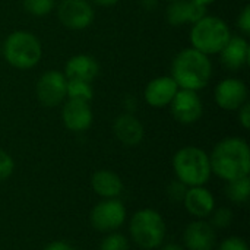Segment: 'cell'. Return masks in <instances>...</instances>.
<instances>
[{"mask_svg":"<svg viewBox=\"0 0 250 250\" xmlns=\"http://www.w3.org/2000/svg\"><path fill=\"white\" fill-rule=\"evenodd\" d=\"M92 190L103 199H117L123 189V180L111 170H97L91 177Z\"/></svg>","mask_w":250,"mask_h":250,"instance_id":"cell-19","label":"cell"},{"mask_svg":"<svg viewBox=\"0 0 250 250\" xmlns=\"http://www.w3.org/2000/svg\"><path fill=\"white\" fill-rule=\"evenodd\" d=\"M66 98L75 100V101L91 103V100L94 98V89H92L91 82L79 81V79H67Z\"/></svg>","mask_w":250,"mask_h":250,"instance_id":"cell-22","label":"cell"},{"mask_svg":"<svg viewBox=\"0 0 250 250\" xmlns=\"http://www.w3.org/2000/svg\"><path fill=\"white\" fill-rule=\"evenodd\" d=\"M94 4H98L101 7H110V6H114L119 0H91Z\"/></svg>","mask_w":250,"mask_h":250,"instance_id":"cell-34","label":"cell"},{"mask_svg":"<svg viewBox=\"0 0 250 250\" xmlns=\"http://www.w3.org/2000/svg\"><path fill=\"white\" fill-rule=\"evenodd\" d=\"M186 250H214L217 248V230L207 220L189 223L183 231Z\"/></svg>","mask_w":250,"mask_h":250,"instance_id":"cell-12","label":"cell"},{"mask_svg":"<svg viewBox=\"0 0 250 250\" xmlns=\"http://www.w3.org/2000/svg\"><path fill=\"white\" fill-rule=\"evenodd\" d=\"M56 6V0H23V9L32 16H47Z\"/></svg>","mask_w":250,"mask_h":250,"instance_id":"cell-24","label":"cell"},{"mask_svg":"<svg viewBox=\"0 0 250 250\" xmlns=\"http://www.w3.org/2000/svg\"><path fill=\"white\" fill-rule=\"evenodd\" d=\"M224 193L229 198V201L236 204V205L248 204V201H249L250 198L249 176L227 182V185L224 188Z\"/></svg>","mask_w":250,"mask_h":250,"instance_id":"cell-21","label":"cell"},{"mask_svg":"<svg viewBox=\"0 0 250 250\" xmlns=\"http://www.w3.org/2000/svg\"><path fill=\"white\" fill-rule=\"evenodd\" d=\"M214 100L220 108L226 111H236L248 101V86L242 79L226 78L217 83Z\"/></svg>","mask_w":250,"mask_h":250,"instance_id":"cell-11","label":"cell"},{"mask_svg":"<svg viewBox=\"0 0 250 250\" xmlns=\"http://www.w3.org/2000/svg\"><path fill=\"white\" fill-rule=\"evenodd\" d=\"M179 86L171 76H158L148 82L145 88V101L152 108H164L170 105Z\"/></svg>","mask_w":250,"mask_h":250,"instance_id":"cell-15","label":"cell"},{"mask_svg":"<svg viewBox=\"0 0 250 250\" xmlns=\"http://www.w3.org/2000/svg\"><path fill=\"white\" fill-rule=\"evenodd\" d=\"M100 250H130V243L125 234L113 231L103 239Z\"/></svg>","mask_w":250,"mask_h":250,"instance_id":"cell-25","label":"cell"},{"mask_svg":"<svg viewBox=\"0 0 250 250\" xmlns=\"http://www.w3.org/2000/svg\"><path fill=\"white\" fill-rule=\"evenodd\" d=\"M42 250H73V248L63 240H54V242L48 243Z\"/></svg>","mask_w":250,"mask_h":250,"instance_id":"cell-31","label":"cell"},{"mask_svg":"<svg viewBox=\"0 0 250 250\" xmlns=\"http://www.w3.org/2000/svg\"><path fill=\"white\" fill-rule=\"evenodd\" d=\"M166 12L170 25L182 26L186 23H195L204 18L207 15V6H202L193 0H173Z\"/></svg>","mask_w":250,"mask_h":250,"instance_id":"cell-16","label":"cell"},{"mask_svg":"<svg viewBox=\"0 0 250 250\" xmlns=\"http://www.w3.org/2000/svg\"><path fill=\"white\" fill-rule=\"evenodd\" d=\"M208 218H209L208 223H209L215 230H224V229H227V227L231 226L234 215H233V211H231L230 208L221 207V208H215V209L211 212V215H209Z\"/></svg>","mask_w":250,"mask_h":250,"instance_id":"cell-23","label":"cell"},{"mask_svg":"<svg viewBox=\"0 0 250 250\" xmlns=\"http://www.w3.org/2000/svg\"><path fill=\"white\" fill-rule=\"evenodd\" d=\"M186 190H188V186L183 185L182 182H179L177 179L173 180L168 186H167V196L170 201L173 202H183V198L186 195Z\"/></svg>","mask_w":250,"mask_h":250,"instance_id":"cell-27","label":"cell"},{"mask_svg":"<svg viewBox=\"0 0 250 250\" xmlns=\"http://www.w3.org/2000/svg\"><path fill=\"white\" fill-rule=\"evenodd\" d=\"M183 205L195 220H205L215 209V198L205 186L188 188L183 198Z\"/></svg>","mask_w":250,"mask_h":250,"instance_id":"cell-14","label":"cell"},{"mask_svg":"<svg viewBox=\"0 0 250 250\" xmlns=\"http://www.w3.org/2000/svg\"><path fill=\"white\" fill-rule=\"evenodd\" d=\"M173 117L182 125H193L204 114V104L196 91L179 89L170 103Z\"/></svg>","mask_w":250,"mask_h":250,"instance_id":"cell-10","label":"cell"},{"mask_svg":"<svg viewBox=\"0 0 250 250\" xmlns=\"http://www.w3.org/2000/svg\"><path fill=\"white\" fill-rule=\"evenodd\" d=\"M237 26H239V29H240L245 35H249L250 34V6L249 4H246V6L242 9L240 15H239V18H237Z\"/></svg>","mask_w":250,"mask_h":250,"instance_id":"cell-29","label":"cell"},{"mask_svg":"<svg viewBox=\"0 0 250 250\" xmlns=\"http://www.w3.org/2000/svg\"><path fill=\"white\" fill-rule=\"evenodd\" d=\"M125 104H126V108H127V113H130V114H133V111L136 110V100L133 98V97H130V95H127L126 98H125V101H123Z\"/></svg>","mask_w":250,"mask_h":250,"instance_id":"cell-32","label":"cell"},{"mask_svg":"<svg viewBox=\"0 0 250 250\" xmlns=\"http://www.w3.org/2000/svg\"><path fill=\"white\" fill-rule=\"evenodd\" d=\"M173 170L176 179L188 188L205 186L211 176L209 155L199 146H183L173 157Z\"/></svg>","mask_w":250,"mask_h":250,"instance_id":"cell-3","label":"cell"},{"mask_svg":"<svg viewBox=\"0 0 250 250\" xmlns=\"http://www.w3.org/2000/svg\"><path fill=\"white\" fill-rule=\"evenodd\" d=\"M193 1H196V3H199L202 6H208V4H211V3H214L217 0H193Z\"/></svg>","mask_w":250,"mask_h":250,"instance_id":"cell-36","label":"cell"},{"mask_svg":"<svg viewBox=\"0 0 250 250\" xmlns=\"http://www.w3.org/2000/svg\"><path fill=\"white\" fill-rule=\"evenodd\" d=\"M62 120L66 129L79 133L91 127L94 122V113L89 107V103L67 100L62 108Z\"/></svg>","mask_w":250,"mask_h":250,"instance_id":"cell-13","label":"cell"},{"mask_svg":"<svg viewBox=\"0 0 250 250\" xmlns=\"http://www.w3.org/2000/svg\"><path fill=\"white\" fill-rule=\"evenodd\" d=\"M230 38L231 32L229 25L218 16L205 15L190 29L192 47L207 56L218 54Z\"/></svg>","mask_w":250,"mask_h":250,"instance_id":"cell-6","label":"cell"},{"mask_svg":"<svg viewBox=\"0 0 250 250\" xmlns=\"http://www.w3.org/2000/svg\"><path fill=\"white\" fill-rule=\"evenodd\" d=\"M0 54H1V47H0Z\"/></svg>","mask_w":250,"mask_h":250,"instance_id":"cell-37","label":"cell"},{"mask_svg":"<svg viewBox=\"0 0 250 250\" xmlns=\"http://www.w3.org/2000/svg\"><path fill=\"white\" fill-rule=\"evenodd\" d=\"M239 123L242 125L243 129H249L250 127V103L246 101L239 110Z\"/></svg>","mask_w":250,"mask_h":250,"instance_id":"cell-30","label":"cell"},{"mask_svg":"<svg viewBox=\"0 0 250 250\" xmlns=\"http://www.w3.org/2000/svg\"><path fill=\"white\" fill-rule=\"evenodd\" d=\"M57 18L63 26L81 31L94 22L95 12L88 0H62L57 6Z\"/></svg>","mask_w":250,"mask_h":250,"instance_id":"cell-9","label":"cell"},{"mask_svg":"<svg viewBox=\"0 0 250 250\" xmlns=\"http://www.w3.org/2000/svg\"><path fill=\"white\" fill-rule=\"evenodd\" d=\"M161 250H186L183 246H180V245H177V243H168V245H166L164 248Z\"/></svg>","mask_w":250,"mask_h":250,"instance_id":"cell-35","label":"cell"},{"mask_svg":"<svg viewBox=\"0 0 250 250\" xmlns=\"http://www.w3.org/2000/svg\"><path fill=\"white\" fill-rule=\"evenodd\" d=\"M113 132L117 141L126 146H136L145 136L144 125L135 114L125 113L116 117L113 123Z\"/></svg>","mask_w":250,"mask_h":250,"instance_id":"cell-18","label":"cell"},{"mask_svg":"<svg viewBox=\"0 0 250 250\" xmlns=\"http://www.w3.org/2000/svg\"><path fill=\"white\" fill-rule=\"evenodd\" d=\"M212 76V63L209 56L193 47L185 48L176 54L171 64V78L179 89L199 91L208 85Z\"/></svg>","mask_w":250,"mask_h":250,"instance_id":"cell-2","label":"cell"},{"mask_svg":"<svg viewBox=\"0 0 250 250\" xmlns=\"http://www.w3.org/2000/svg\"><path fill=\"white\" fill-rule=\"evenodd\" d=\"M129 233L135 245L142 250L160 248L167 236V226L163 215L151 208L139 209L129 223Z\"/></svg>","mask_w":250,"mask_h":250,"instance_id":"cell-5","label":"cell"},{"mask_svg":"<svg viewBox=\"0 0 250 250\" xmlns=\"http://www.w3.org/2000/svg\"><path fill=\"white\" fill-rule=\"evenodd\" d=\"M1 53L6 62L19 70L35 67L42 57V47L40 40L29 31H13L3 42Z\"/></svg>","mask_w":250,"mask_h":250,"instance_id":"cell-4","label":"cell"},{"mask_svg":"<svg viewBox=\"0 0 250 250\" xmlns=\"http://www.w3.org/2000/svg\"><path fill=\"white\" fill-rule=\"evenodd\" d=\"M212 174L224 182L246 177L250 173V148L239 136L221 139L209 155Z\"/></svg>","mask_w":250,"mask_h":250,"instance_id":"cell-1","label":"cell"},{"mask_svg":"<svg viewBox=\"0 0 250 250\" xmlns=\"http://www.w3.org/2000/svg\"><path fill=\"white\" fill-rule=\"evenodd\" d=\"M218 250H250L249 245L245 239L239 237V236H230L227 239H224L220 245Z\"/></svg>","mask_w":250,"mask_h":250,"instance_id":"cell-28","label":"cell"},{"mask_svg":"<svg viewBox=\"0 0 250 250\" xmlns=\"http://www.w3.org/2000/svg\"><path fill=\"white\" fill-rule=\"evenodd\" d=\"M141 4L145 10H152L155 6H158V0H141Z\"/></svg>","mask_w":250,"mask_h":250,"instance_id":"cell-33","label":"cell"},{"mask_svg":"<svg viewBox=\"0 0 250 250\" xmlns=\"http://www.w3.org/2000/svg\"><path fill=\"white\" fill-rule=\"evenodd\" d=\"M67 78L60 70L44 72L35 85V94L44 107H57L66 98Z\"/></svg>","mask_w":250,"mask_h":250,"instance_id":"cell-8","label":"cell"},{"mask_svg":"<svg viewBox=\"0 0 250 250\" xmlns=\"http://www.w3.org/2000/svg\"><path fill=\"white\" fill-rule=\"evenodd\" d=\"M223 66L229 70H240L250 62V47L245 37L236 35L229 40V42L218 53Z\"/></svg>","mask_w":250,"mask_h":250,"instance_id":"cell-17","label":"cell"},{"mask_svg":"<svg viewBox=\"0 0 250 250\" xmlns=\"http://www.w3.org/2000/svg\"><path fill=\"white\" fill-rule=\"evenodd\" d=\"M126 217L127 211L122 201L103 199L91 209L89 223L95 231L108 234L117 231L125 224Z\"/></svg>","mask_w":250,"mask_h":250,"instance_id":"cell-7","label":"cell"},{"mask_svg":"<svg viewBox=\"0 0 250 250\" xmlns=\"http://www.w3.org/2000/svg\"><path fill=\"white\" fill-rule=\"evenodd\" d=\"M100 73L98 62L89 54L72 56L64 66V76L67 79H79L92 82Z\"/></svg>","mask_w":250,"mask_h":250,"instance_id":"cell-20","label":"cell"},{"mask_svg":"<svg viewBox=\"0 0 250 250\" xmlns=\"http://www.w3.org/2000/svg\"><path fill=\"white\" fill-rule=\"evenodd\" d=\"M15 171V161L10 154L0 149V182L7 180Z\"/></svg>","mask_w":250,"mask_h":250,"instance_id":"cell-26","label":"cell"},{"mask_svg":"<svg viewBox=\"0 0 250 250\" xmlns=\"http://www.w3.org/2000/svg\"><path fill=\"white\" fill-rule=\"evenodd\" d=\"M167 1H173V0H167Z\"/></svg>","mask_w":250,"mask_h":250,"instance_id":"cell-38","label":"cell"}]
</instances>
